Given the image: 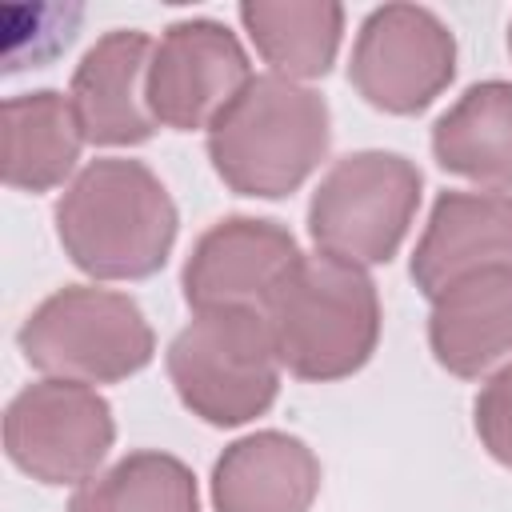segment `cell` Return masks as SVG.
I'll use <instances>...</instances> for the list:
<instances>
[{"instance_id": "cell-16", "label": "cell", "mask_w": 512, "mask_h": 512, "mask_svg": "<svg viewBox=\"0 0 512 512\" xmlns=\"http://www.w3.org/2000/svg\"><path fill=\"white\" fill-rule=\"evenodd\" d=\"M432 152L456 176L512 188V84L488 80L468 88L436 120Z\"/></svg>"}, {"instance_id": "cell-19", "label": "cell", "mask_w": 512, "mask_h": 512, "mask_svg": "<svg viewBox=\"0 0 512 512\" xmlns=\"http://www.w3.org/2000/svg\"><path fill=\"white\" fill-rule=\"evenodd\" d=\"M84 20L80 4H0L4 72L44 68L56 60Z\"/></svg>"}, {"instance_id": "cell-11", "label": "cell", "mask_w": 512, "mask_h": 512, "mask_svg": "<svg viewBox=\"0 0 512 512\" xmlns=\"http://www.w3.org/2000/svg\"><path fill=\"white\" fill-rule=\"evenodd\" d=\"M512 268V196L508 192H444L412 256L420 292L440 296L448 284Z\"/></svg>"}, {"instance_id": "cell-10", "label": "cell", "mask_w": 512, "mask_h": 512, "mask_svg": "<svg viewBox=\"0 0 512 512\" xmlns=\"http://www.w3.org/2000/svg\"><path fill=\"white\" fill-rule=\"evenodd\" d=\"M296 264H300V248L288 228L272 220L232 216L212 224L196 240L184 264V300L196 312H212V308L264 312Z\"/></svg>"}, {"instance_id": "cell-2", "label": "cell", "mask_w": 512, "mask_h": 512, "mask_svg": "<svg viewBox=\"0 0 512 512\" xmlns=\"http://www.w3.org/2000/svg\"><path fill=\"white\" fill-rule=\"evenodd\" d=\"M328 152V104L288 76H252L208 124L216 176L240 196H284Z\"/></svg>"}, {"instance_id": "cell-1", "label": "cell", "mask_w": 512, "mask_h": 512, "mask_svg": "<svg viewBox=\"0 0 512 512\" xmlns=\"http://www.w3.org/2000/svg\"><path fill=\"white\" fill-rule=\"evenodd\" d=\"M56 232L88 276L140 280L172 252L176 204L140 160H92L60 196Z\"/></svg>"}, {"instance_id": "cell-9", "label": "cell", "mask_w": 512, "mask_h": 512, "mask_svg": "<svg viewBox=\"0 0 512 512\" xmlns=\"http://www.w3.org/2000/svg\"><path fill=\"white\" fill-rule=\"evenodd\" d=\"M252 80L240 40L216 20H180L152 48L144 100L148 112L176 128H208Z\"/></svg>"}, {"instance_id": "cell-5", "label": "cell", "mask_w": 512, "mask_h": 512, "mask_svg": "<svg viewBox=\"0 0 512 512\" xmlns=\"http://www.w3.org/2000/svg\"><path fill=\"white\" fill-rule=\"evenodd\" d=\"M152 328L136 300L72 284L52 292L20 328V352L52 380L112 384L152 360Z\"/></svg>"}, {"instance_id": "cell-4", "label": "cell", "mask_w": 512, "mask_h": 512, "mask_svg": "<svg viewBox=\"0 0 512 512\" xmlns=\"http://www.w3.org/2000/svg\"><path fill=\"white\" fill-rule=\"evenodd\" d=\"M280 356L264 312L212 308L196 312L168 348V376L180 400L208 424L232 428L276 400Z\"/></svg>"}, {"instance_id": "cell-6", "label": "cell", "mask_w": 512, "mask_h": 512, "mask_svg": "<svg viewBox=\"0 0 512 512\" xmlns=\"http://www.w3.org/2000/svg\"><path fill=\"white\" fill-rule=\"evenodd\" d=\"M420 204V168L396 152H356L328 168L308 204V232L324 256L384 264Z\"/></svg>"}, {"instance_id": "cell-17", "label": "cell", "mask_w": 512, "mask_h": 512, "mask_svg": "<svg viewBox=\"0 0 512 512\" xmlns=\"http://www.w3.org/2000/svg\"><path fill=\"white\" fill-rule=\"evenodd\" d=\"M240 20L260 56L288 80L324 76L344 32V8L324 0H248Z\"/></svg>"}, {"instance_id": "cell-20", "label": "cell", "mask_w": 512, "mask_h": 512, "mask_svg": "<svg viewBox=\"0 0 512 512\" xmlns=\"http://www.w3.org/2000/svg\"><path fill=\"white\" fill-rule=\"evenodd\" d=\"M476 432L484 448L512 468V364L492 372V380L476 396Z\"/></svg>"}, {"instance_id": "cell-13", "label": "cell", "mask_w": 512, "mask_h": 512, "mask_svg": "<svg viewBox=\"0 0 512 512\" xmlns=\"http://www.w3.org/2000/svg\"><path fill=\"white\" fill-rule=\"evenodd\" d=\"M428 340L456 376H488L512 364V268H488L432 296Z\"/></svg>"}, {"instance_id": "cell-8", "label": "cell", "mask_w": 512, "mask_h": 512, "mask_svg": "<svg viewBox=\"0 0 512 512\" xmlns=\"http://www.w3.org/2000/svg\"><path fill=\"white\" fill-rule=\"evenodd\" d=\"M456 72L452 32L420 4H384L376 8L352 48L348 76L356 92L384 112H420L428 108Z\"/></svg>"}, {"instance_id": "cell-12", "label": "cell", "mask_w": 512, "mask_h": 512, "mask_svg": "<svg viewBox=\"0 0 512 512\" xmlns=\"http://www.w3.org/2000/svg\"><path fill=\"white\" fill-rule=\"evenodd\" d=\"M152 44L136 28L100 36L72 72V112L92 144H140L156 132V116L144 100Z\"/></svg>"}, {"instance_id": "cell-14", "label": "cell", "mask_w": 512, "mask_h": 512, "mask_svg": "<svg viewBox=\"0 0 512 512\" xmlns=\"http://www.w3.org/2000/svg\"><path fill=\"white\" fill-rule=\"evenodd\" d=\"M320 492L312 448L284 432H256L224 448L212 468L216 512H308Z\"/></svg>"}, {"instance_id": "cell-15", "label": "cell", "mask_w": 512, "mask_h": 512, "mask_svg": "<svg viewBox=\"0 0 512 512\" xmlns=\"http://www.w3.org/2000/svg\"><path fill=\"white\" fill-rule=\"evenodd\" d=\"M0 140H4L0 152L4 184L24 192H48L72 172L84 132L72 112V100L44 88L4 100Z\"/></svg>"}, {"instance_id": "cell-18", "label": "cell", "mask_w": 512, "mask_h": 512, "mask_svg": "<svg viewBox=\"0 0 512 512\" xmlns=\"http://www.w3.org/2000/svg\"><path fill=\"white\" fill-rule=\"evenodd\" d=\"M68 512H200L192 472L168 452H132L84 480Z\"/></svg>"}, {"instance_id": "cell-7", "label": "cell", "mask_w": 512, "mask_h": 512, "mask_svg": "<svg viewBox=\"0 0 512 512\" xmlns=\"http://www.w3.org/2000/svg\"><path fill=\"white\" fill-rule=\"evenodd\" d=\"M116 436L108 400L76 380L28 384L4 412V448L40 484H80Z\"/></svg>"}, {"instance_id": "cell-3", "label": "cell", "mask_w": 512, "mask_h": 512, "mask_svg": "<svg viewBox=\"0 0 512 512\" xmlns=\"http://www.w3.org/2000/svg\"><path fill=\"white\" fill-rule=\"evenodd\" d=\"M280 364L300 380H340L356 372L380 336V300L360 264L300 256L264 308Z\"/></svg>"}, {"instance_id": "cell-21", "label": "cell", "mask_w": 512, "mask_h": 512, "mask_svg": "<svg viewBox=\"0 0 512 512\" xmlns=\"http://www.w3.org/2000/svg\"><path fill=\"white\" fill-rule=\"evenodd\" d=\"M508 44H512V32H508Z\"/></svg>"}]
</instances>
